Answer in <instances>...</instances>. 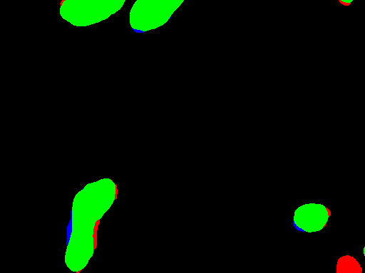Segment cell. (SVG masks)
Segmentation results:
<instances>
[{
	"instance_id": "cell-1",
	"label": "cell",
	"mask_w": 365,
	"mask_h": 273,
	"mask_svg": "<svg viewBox=\"0 0 365 273\" xmlns=\"http://www.w3.org/2000/svg\"><path fill=\"white\" fill-rule=\"evenodd\" d=\"M125 0H65L61 17L76 26H86L108 18L121 9Z\"/></svg>"
},
{
	"instance_id": "cell-2",
	"label": "cell",
	"mask_w": 365,
	"mask_h": 273,
	"mask_svg": "<svg viewBox=\"0 0 365 273\" xmlns=\"http://www.w3.org/2000/svg\"><path fill=\"white\" fill-rule=\"evenodd\" d=\"M341 1H344L345 3H350L353 0H341Z\"/></svg>"
}]
</instances>
